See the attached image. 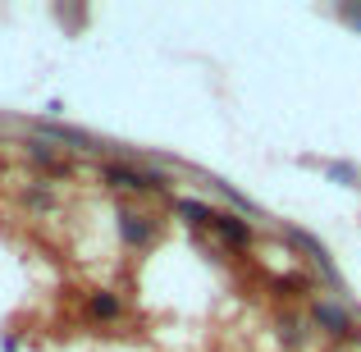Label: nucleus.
<instances>
[{"label": "nucleus", "mask_w": 361, "mask_h": 352, "mask_svg": "<svg viewBox=\"0 0 361 352\" xmlns=\"http://www.w3.org/2000/svg\"><path fill=\"white\" fill-rule=\"evenodd\" d=\"M101 178L110 188H119V193H165V183H169L160 169H137V165H119V160H110L101 169Z\"/></svg>", "instance_id": "obj_1"}, {"label": "nucleus", "mask_w": 361, "mask_h": 352, "mask_svg": "<svg viewBox=\"0 0 361 352\" xmlns=\"http://www.w3.org/2000/svg\"><path fill=\"white\" fill-rule=\"evenodd\" d=\"M174 211L183 215L188 224H215V215H220V211H211L206 202H188V197H183V202H174Z\"/></svg>", "instance_id": "obj_7"}, {"label": "nucleus", "mask_w": 361, "mask_h": 352, "mask_svg": "<svg viewBox=\"0 0 361 352\" xmlns=\"http://www.w3.org/2000/svg\"><path fill=\"white\" fill-rule=\"evenodd\" d=\"M329 174H334V178H357L353 165H329Z\"/></svg>", "instance_id": "obj_10"}, {"label": "nucleus", "mask_w": 361, "mask_h": 352, "mask_svg": "<svg viewBox=\"0 0 361 352\" xmlns=\"http://www.w3.org/2000/svg\"><path fill=\"white\" fill-rule=\"evenodd\" d=\"M27 156H32L37 165H46V169H64L60 156H55V147H51L46 138H32V142H27Z\"/></svg>", "instance_id": "obj_8"}, {"label": "nucleus", "mask_w": 361, "mask_h": 352, "mask_svg": "<svg viewBox=\"0 0 361 352\" xmlns=\"http://www.w3.org/2000/svg\"><path fill=\"white\" fill-rule=\"evenodd\" d=\"M119 311H123V302L115 293H106V289L87 298V316H97V320H119Z\"/></svg>", "instance_id": "obj_6"}, {"label": "nucleus", "mask_w": 361, "mask_h": 352, "mask_svg": "<svg viewBox=\"0 0 361 352\" xmlns=\"http://www.w3.org/2000/svg\"><path fill=\"white\" fill-rule=\"evenodd\" d=\"M311 320H316L325 334H334V339H348V334H353V320H348V311L329 307V302H316V307H311Z\"/></svg>", "instance_id": "obj_4"}, {"label": "nucleus", "mask_w": 361, "mask_h": 352, "mask_svg": "<svg viewBox=\"0 0 361 352\" xmlns=\"http://www.w3.org/2000/svg\"><path fill=\"white\" fill-rule=\"evenodd\" d=\"M42 128V138L51 142H69V147H78V151H97V138L92 133H82V128H69V123H37Z\"/></svg>", "instance_id": "obj_3"}, {"label": "nucleus", "mask_w": 361, "mask_h": 352, "mask_svg": "<svg viewBox=\"0 0 361 352\" xmlns=\"http://www.w3.org/2000/svg\"><path fill=\"white\" fill-rule=\"evenodd\" d=\"M307 289H311L307 274H288V279H274V293H279V298H302Z\"/></svg>", "instance_id": "obj_9"}, {"label": "nucleus", "mask_w": 361, "mask_h": 352, "mask_svg": "<svg viewBox=\"0 0 361 352\" xmlns=\"http://www.w3.org/2000/svg\"><path fill=\"white\" fill-rule=\"evenodd\" d=\"M119 238L128 247H147L151 238H156V220L142 211H119Z\"/></svg>", "instance_id": "obj_2"}, {"label": "nucleus", "mask_w": 361, "mask_h": 352, "mask_svg": "<svg viewBox=\"0 0 361 352\" xmlns=\"http://www.w3.org/2000/svg\"><path fill=\"white\" fill-rule=\"evenodd\" d=\"M211 229L220 233L229 247H247V243H252V224H247L243 215H229V211H224V215H215V224H211Z\"/></svg>", "instance_id": "obj_5"}]
</instances>
